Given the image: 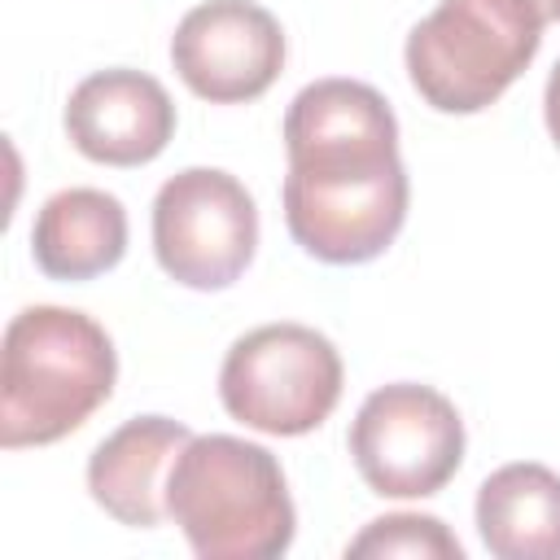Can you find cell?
Instances as JSON below:
<instances>
[{
  "instance_id": "cell-13",
  "label": "cell",
  "mask_w": 560,
  "mask_h": 560,
  "mask_svg": "<svg viewBox=\"0 0 560 560\" xmlns=\"http://www.w3.org/2000/svg\"><path fill=\"white\" fill-rule=\"evenodd\" d=\"M350 560L363 556H411V560H464L459 538L438 521V516H420V512H394L381 521H368L350 542H346Z\"/></svg>"
},
{
  "instance_id": "cell-5",
  "label": "cell",
  "mask_w": 560,
  "mask_h": 560,
  "mask_svg": "<svg viewBox=\"0 0 560 560\" xmlns=\"http://www.w3.org/2000/svg\"><path fill=\"white\" fill-rule=\"evenodd\" d=\"M341 354L306 324H262L232 341L219 398L232 420L271 438L319 429L341 398Z\"/></svg>"
},
{
  "instance_id": "cell-14",
  "label": "cell",
  "mask_w": 560,
  "mask_h": 560,
  "mask_svg": "<svg viewBox=\"0 0 560 560\" xmlns=\"http://www.w3.org/2000/svg\"><path fill=\"white\" fill-rule=\"evenodd\" d=\"M542 114H547V131H551V140L560 144V61H556V70H551V79H547Z\"/></svg>"
},
{
  "instance_id": "cell-7",
  "label": "cell",
  "mask_w": 560,
  "mask_h": 560,
  "mask_svg": "<svg viewBox=\"0 0 560 560\" xmlns=\"http://www.w3.org/2000/svg\"><path fill=\"white\" fill-rule=\"evenodd\" d=\"M258 245V206L219 166H188L153 197V254L175 284L228 289Z\"/></svg>"
},
{
  "instance_id": "cell-8",
  "label": "cell",
  "mask_w": 560,
  "mask_h": 560,
  "mask_svg": "<svg viewBox=\"0 0 560 560\" xmlns=\"http://www.w3.org/2000/svg\"><path fill=\"white\" fill-rule=\"evenodd\" d=\"M175 74L210 105L262 96L284 70V31L254 0H206L171 35Z\"/></svg>"
},
{
  "instance_id": "cell-10",
  "label": "cell",
  "mask_w": 560,
  "mask_h": 560,
  "mask_svg": "<svg viewBox=\"0 0 560 560\" xmlns=\"http://www.w3.org/2000/svg\"><path fill=\"white\" fill-rule=\"evenodd\" d=\"M188 424L171 416H136L118 424L88 459L92 499L131 529H153L166 516V477L188 446Z\"/></svg>"
},
{
  "instance_id": "cell-9",
  "label": "cell",
  "mask_w": 560,
  "mask_h": 560,
  "mask_svg": "<svg viewBox=\"0 0 560 560\" xmlns=\"http://www.w3.org/2000/svg\"><path fill=\"white\" fill-rule=\"evenodd\" d=\"M70 144L101 166H144L175 136V105L144 70H96L66 101Z\"/></svg>"
},
{
  "instance_id": "cell-1",
  "label": "cell",
  "mask_w": 560,
  "mask_h": 560,
  "mask_svg": "<svg viewBox=\"0 0 560 560\" xmlns=\"http://www.w3.org/2000/svg\"><path fill=\"white\" fill-rule=\"evenodd\" d=\"M284 223L319 262H372L407 219V166L385 96L359 79H315L284 114Z\"/></svg>"
},
{
  "instance_id": "cell-4",
  "label": "cell",
  "mask_w": 560,
  "mask_h": 560,
  "mask_svg": "<svg viewBox=\"0 0 560 560\" xmlns=\"http://www.w3.org/2000/svg\"><path fill=\"white\" fill-rule=\"evenodd\" d=\"M538 44L534 0H442L407 35V74L438 114H477L525 74Z\"/></svg>"
},
{
  "instance_id": "cell-3",
  "label": "cell",
  "mask_w": 560,
  "mask_h": 560,
  "mask_svg": "<svg viewBox=\"0 0 560 560\" xmlns=\"http://www.w3.org/2000/svg\"><path fill=\"white\" fill-rule=\"evenodd\" d=\"M166 516L201 560H276L298 529L280 459L232 433L188 438L166 477Z\"/></svg>"
},
{
  "instance_id": "cell-12",
  "label": "cell",
  "mask_w": 560,
  "mask_h": 560,
  "mask_svg": "<svg viewBox=\"0 0 560 560\" xmlns=\"http://www.w3.org/2000/svg\"><path fill=\"white\" fill-rule=\"evenodd\" d=\"M477 534L494 560H560V472L494 468L477 490Z\"/></svg>"
},
{
  "instance_id": "cell-6",
  "label": "cell",
  "mask_w": 560,
  "mask_h": 560,
  "mask_svg": "<svg viewBox=\"0 0 560 560\" xmlns=\"http://www.w3.org/2000/svg\"><path fill=\"white\" fill-rule=\"evenodd\" d=\"M350 459L376 494L429 499L459 472L464 420L433 385H381L363 398L350 424Z\"/></svg>"
},
{
  "instance_id": "cell-2",
  "label": "cell",
  "mask_w": 560,
  "mask_h": 560,
  "mask_svg": "<svg viewBox=\"0 0 560 560\" xmlns=\"http://www.w3.org/2000/svg\"><path fill=\"white\" fill-rule=\"evenodd\" d=\"M118 381L109 332L70 306H26L0 346V446H48L74 433Z\"/></svg>"
},
{
  "instance_id": "cell-15",
  "label": "cell",
  "mask_w": 560,
  "mask_h": 560,
  "mask_svg": "<svg viewBox=\"0 0 560 560\" xmlns=\"http://www.w3.org/2000/svg\"><path fill=\"white\" fill-rule=\"evenodd\" d=\"M534 4H538L542 22H560V0H534Z\"/></svg>"
},
{
  "instance_id": "cell-11",
  "label": "cell",
  "mask_w": 560,
  "mask_h": 560,
  "mask_svg": "<svg viewBox=\"0 0 560 560\" xmlns=\"http://www.w3.org/2000/svg\"><path fill=\"white\" fill-rule=\"evenodd\" d=\"M35 267L48 280H92L122 262L127 254V210L101 188L52 192L31 228Z\"/></svg>"
}]
</instances>
